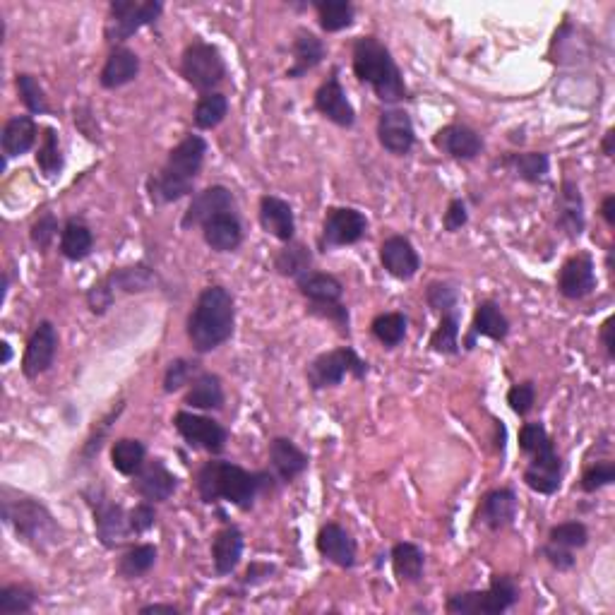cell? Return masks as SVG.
Segmentation results:
<instances>
[{
    "label": "cell",
    "mask_w": 615,
    "mask_h": 615,
    "mask_svg": "<svg viewBox=\"0 0 615 615\" xmlns=\"http://www.w3.org/2000/svg\"><path fill=\"white\" fill-rule=\"evenodd\" d=\"M243 534L238 527H224L222 531H217L212 541V560H214V570L217 575H231L236 570L238 563H241L243 555Z\"/></svg>",
    "instance_id": "33"
},
{
    "label": "cell",
    "mask_w": 615,
    "mask_h": 615,
    "mask_svg": "<svg viewBox=\"0 0 615 615\" xmlns=\"http://www.w3.org/2000/svg\"><path fill=\"white\" fill-rule=\"evenodd\" d=\"M274 572V567L272 565H267V563H253L246 570V577H243V584H260V582H265L267 577H270Z\"/></svg>",
    "instance_id": "59"
},
{
    "label": "cell",
    "mask_w": 615,
    "mask_h": 615,
    "mask_svg": "<svg viewBox=\"0 0 615 615\" xmlns=\"http://www.w3.org/2000/svg\"><path fill=\"white\" fill-rule=\"evenodd\" d=\"M555 212H558L555 224H558L560 231H565L570 238L582 236L587 222H584V200H582V193H579L577 183L563 181V185H560L558 200H555Z\"/></svg>",
    "instance_id": "27"
},
{
    "label": "cell",
    "mask_w": 615,
    "mask_h": 615,
    "mask_svg": "<svg viewBox=\"0 0 615 615\" xmlns=\"http://www.w3.org/2000/svg\"><path fill=\"white\" fill-rule=\"evenodd\" d=\"M601 344H603V349H606L608 358H613L615 356V349H613V318H608L601 325Z\"/></svg>",
    "instance_id": "60"
},
{
    "label": "cell",
    "mask_w": 615,
    "mask_h": 615,
    "mask_svg": "<svg viewBox=\"0 0 615 615\" xmlns=\"http://www.w3.org/2000/svg\"><path fill=\"white\" fill-rule=\"evenodd\" d=\"M226 113H229V99L222 92H210L197 99L193 121L200 130H212L224 121Z\"/></svg>",
    "instance_id": "41"
},
{
    "label": "cell",
    "mask_w": 615,
    "mask_h": 615,
    "mask_svg": "<svg viewBox=\"0 0 615 615\" xmlns=\"http://www.w3.org/2000/svg\"><path fill=\"white\" fill-rule=\"evenodd\" d=\"M406 325H409V322H406L404 313H382L373 320L370 332H373V337L378 339L382 346L394 349V346H399L404 342Z\"/></svg>",
    "instance_id": "44"
},
{
    "label": "cell",
    "mask_w": 615,
    "mask_h": 615,
    "mask_svg": "<svg viewBox=\"0 0 615 615\" xmlns=\"http://www.w3.org/2000/svg\"><path fill=\"white\" fill-rule=\"evenodd\" d=\"M185 404L200 411H219L224 406V387L219 375L200 373L185 394Z\"/></svg>",
    "instance_id": "36"
},
{
    "label": "cell",
    "mask_w": 615,
    "mask_h": 615,
    "mask_svg": "<svg viewBox=\"0 0 615 615\" xmlns=\"http://www.w3.org/2000/svg\"><path fill=\"white\" fill-rule=\"evenodd\" d=\"M308 310L322 320H330L342 334H349V310L342 303H310Z\"/></svg>",
    "instance_id": "54"
},
{
    "label": "cell",
    "mask_w": 615,
    "mask_h": 615,
    "mask_svg": "<svg viewBox=\"0 0 615 615\" xmlns=\"http://www.w3.org/2000/svg\"><path fill=\"white\" fill-rule=\"evenodd\" d=\"M128 522L133 534H145V531L152 529L154 522H157V512H154L152 503H140L128 512Z\"/></svg>",
    "instance_id": "56"
},
{
    "label": "cell",
    "mask_w": 615,
    "mask_h": 615,
    "mask_svg": "<svg viewBox=\"0 0 615 615\" xmlns=\"http://www.w3.org/2000/svg\"><path fill=\"white\" fill-rule=\"evenodd\" d=\"M431 349L435 354L455 356L459 351V313H450L440 318L438 330L431 334Z\"/></svg>",
    "instance_id": "47"
},
{
    "label": "cell",
    "mask_w": 615,
    "mask_h": 615,
    "mask_svg": "<svg viewBox=\"0 0 615 615\" xmlns=\"http://www.w3.org/2000/svg\"><path fill=\"white\" fill-rule=\"evenodd\" d=\"M260 224L267 234L279 238L282 243H291L296 234V217L291 205L282 197L265 195L260 200Z\"/></svg>",
    "instance_id": "25"
},
{
    "label": "cell",
    "mask_w": 615,
    "mask_h": 615,
    "mask_svg": "<svg viewBox=\"0 0 615 615\" xmlns=\"http://www.w3.org/2000/svg\"><path fill=\"white\" fill-rule=\"evenodd\" d=\"M368 231V219L366 214L354 210V207H332L325 214V222H322V236H320V248H342V246H354L361 241Z\"/></svg>",
    "instance_id": "12"
},
{
    "label": "cell",
    "mask_w": 615,
    "mask_h": 615,
    "mask_svg": "<svg viewBox=\"0 0 615 615\" xmlns=\"http://www.w3.org/2000/svg\"><path fill=\"white\" fill-rule=\"evenodd\" d=\"M315 109H318L327 121H332L339 128H354L356 111L351 106L349 97H346L342 82H339V73L332 70V75L315 92Z\"/></svg>",
    "instance_id": "18"
},
{
    "label": "cell",
    "mask_w": 615,
    "mask_h": 615,
    "mask_svg": "<svg viewBox=\"0 0 615 615\" xmlns=\"http://www.w3.org/2000/svg\"><path fill=\"white\" fill-rule=\"evenodd\" d=\"M291 51H294V65L286 70V77H289V80H298V77H303L313 68H318V65L325 61L327 53L322 39L315 37L313 32H308V29H298L294 44H291Z\"/></svg>",
    "instance_id": "31"
},
{
    "label": "cell",
    "mask_w": 615,
    "mask_h": 615,
    "mask_svg": "<svg viewBox=\"0 0 615 615\" xmlns=\"http://www.w3.org/2000/svg\"><path fill=\"white\" fill-rule=\"evenodd\" d=\"M548 543L567 548V551H575V548H584L589 543V531L582 522H563L558 527L551 529L548 534Z\"/></svg>",
    "instance_id": "50"
},
{
    "label": "cell",
    "mask_w": 615,
    "mask_h": 615,
    "mask_svg": "<svg viewBox=\"0 0 615 615\" xmlns=\"http://www.w3.org/2000/svg\"><path fill=\"white\" fill-rule=\"evenodd\" d=\"M234 296L224 286H207L188 315V339L197 354L219 349L234 334Z\"/></svg>",
    "instance_id": "3"
},
{
    "label": "cell",
    "mask_w": 615,
    "mask_h": 615,
    "mask_svg": "<svg viewBox=\"0 0 615 615\" xmlns=\"http://www.w3.org/2000/svg\"><path fill=\"white\" fill-rule=\"evenodd\" d=\"M173 426L193 450H205L210 455H219L226 447V440H229V433H226L222 423L200 414H190V411H178L173 416Z\"/></svg>",
    "instance_id": "13"
},
{
    "label": "cell",
    "mask_w": 615,
    "mask_h": 615,
    "mask_svg": "<svg viewBox=\"0 0 615 615\" xmlns=\"http://www.w3.org/2000/svg\"><path fill=\"white\" fill-rule=\"evenodd\" d=\"M596 289V270L594 260L589 253H577L565 262L558 274V291L560 296L570 301H582Z\"/></svg>",
    "instance_id": "19"
},
{
    "label": "cell",
    "mask_w": 615,
    "mask_h": 615,
    "mask_svg": "<svg viewBox=\"0 0 615 615\" xmlns=\"http://www.w3.org/2000/svg\"><path fill=\"white\" fill-rule=\"evenodd\" d=\"M519 601V587L515 577L493 575L491 587L486 591H464L452 594L445 608L452 615H500L510 611Z\"/></svg>",
    "instance_id": "7"
},
{
    "label": "cell",
    "mask_w": 615,
    "mask_h": 615,
    "mask_svg": "<svg viewBox=\"0 0 615 615\" xmlns=\"http://www.w3.org/2000/svg\"><path fill=\"white\" fill-rule=\"evenodd\" d=\"M157 277L149 270L147 265H135V267H123V270H113L106 274L104 279H99L92 289L87 291V306L92 313L104 315L106 310L113 306V298L116 291H128V294H137V291L152 289Z\"/></svg>",
    "instance_id": "11"
},
{
    "label": "cell",
    "mask_w": 615,
    "mask_h": 615,
    "mask_svg": "<svg viewBox=\"0 0 615 615\" xmlns=\"http://www.w3.org/2000/svg\"><path fill=\"white\" fill-rule=\"evenodd\" d=\"M140 613L142 615H147V613H173V615H176L178 608L169 606V603H149V606L140 608Z\"/></svg>",
    "instance_id": "62"
},
{
    "label": "cell",
    "mask_w": 615,
    "mask_h": 615,
    "mask_svg": "<svg viewBox=\"0 0 615 615\" xmlns=\"http://www.w3.org/2000/svg\"><path fill=\"white\" fill-rule=\"evenodd\" d=\"M37 166L46 178H56L63 171L61 145H58V133L53 128H44V135H41Z\"/></svg>",
    "instance_id": "45"
},
{
    "label": "cell",
    "mask_w": 615,
    "mask_h": 615,
    "mask_svg": "<svg viewBox=\"0 0 615 615\" xmlns=\"http://www.w3.org/2000/svg\"><path fill=\"white\" fill-rule=\"evenodd\" d=\"M161 13H164V3H159V0H145V3L113 0L109 8V20H106L104 27V37L109 44L121 46L123 41H128L142 27L157 22Z\"/></svg>",
    "instance_id": "10"
},
{
    "label": "cell",
    "mask_w": 615,
    "mask_h": 615,
    "mask_svg": "<svg viewBox=\"0 0 615 615\" xmlns=\"http://www.w3.org/2000/svg\"><path fill=\"white\" fill-rule=\"evenodd\" d=\"M202 236L205 243L214 253H234V250L243 243V226L236 212L219 214L202 226Z\"/></svg>",
    "instance_id": "30"
},
{
    "label": "cell",
    "mask_w": 615,
    "mask_h": 615,
    "mask_svg": "<svg viewBox=\"0 0 615 615\" xmlns=\"http://www.w3.org/2000/svg\"><path fill=\"white\" fill-rule=\"evenodd\" d=\"M15 85H17V94H20L22 104L27 106L29 113H49L51 111L49 99H46L44 87L39 85L37 77L29 73H22V75H17Z\"/></svg>",
    "instance_id": "48"
},
{
    "label": "cell",
    "mask_w": 615,
    "mask_h": 615,
    "mask_svg": "<svg viewBox=\"0 0 615 615\" xmlns=\"http://www.w3.org/2000/svg\"><path fill=\"white\" fill-rule=\"evenodd\" d=\"M322 558H327L342 570H351L356 565V541L351 534L339 524H325L318 531V541H315Z\"/></svg>",
    "instance_id": "23"
},
{
    "label": "cell",
    "mask_w": 615,
    "mask_h": 615,
    "mask_svg": "<svg viewBox=\"0 0 615 615\" xmlns=\"http://www.w3.org/2000/svg\"><path fill=\"white\" fill-rule=\"evenodd\" d=\"M154 563H157V546H152V543H140V546H133L130 551H125L121 555L116 570L123 579H137L147 575V572L154 567Z\"/></svg>",
    "instance_id": "40"
},
{
    "label": "cell",
    "mask_w": 615,
    "mask_h": 615,
    "mask_svg": "<svg viewBox=\"0 0 615 615\" xmlns=\"http://www.w3.org/2000/svg\"><path fill=\"white\" fill-rule=\"evenodd\" d=\"M426 301L435 313L450 315V313H459V301H462V298H459V289L455 284L433 282L426 291Z\"/></svg>",
    "instance_id": "49"
},
{
    "label": "cell",
    "mask_w": 615,
    "mask_h": 615,
    "mask_svg": "<svg viewBox=\"0 0 615 615\" xmlns=\"http://www.w3.org/2000/svg\"><path fill=\"white\" fill-rule=\"evenodd\" d=\"M140 75V58L128 46H113L104 68H101L99 82L104 89H118L130 85Z\"/></svg>",
    "instance_id": "28"
},
{
    "label": "cell",
    "mask_w": 615,
    "mask_h": 615,
    "mask_svg": "<svg viewBox=\"0 0 615 615\" xmlns=\"http://www.w3.org/2000/svg\"><path fill=\"white\" fill-rule=\"evenodd\" d=\"M207 142L200 135H188L169 152L159 173L149 176L147 193L154 205H169L193 193V185L205 164Z\"/></svg>",
    "instance_id": "2"
},
{
    "label": "cell",
    "mask_w": 615,
    "mask_h": 615,
    "mask_svg": "<svg viewBox=\"0 0 615 615\" xmlns=\"http://www.w3.org/2000/svg\"><path fill=\"white\" fill-rule=\"evenodd\" d=\"M392 558V570L397 575L399 582L404 584H416L421 582L423 570H426V553L421 551L416 543H397L390 553Z\"/></svg>",
    "instance_id": "35"
},
{
    "label": "cell",
    "mask_w": 615,
    "mask_h": 615,
    "mask_svg": "<svg viewBox=\"0 0 615 615\" xmlns=\"http://www.w3.org/2000/svg\"><path fill=\"white\" fill-rule=\"evenodd\" d=\"M94 248L92 229L82 219H68L61 231V253L68 260L80 262L89 258Z\"/></svg>",
    "instance_id": "37"
},
{
    "label": "cell",
    "mask_w": 615,
    "mask_h": 615,
    "mask_svg": "<svg viewBox=\"0 0 615 615\" xmlns=\"http://www.w3.org/2000/svg\"><path fill=\"white\" fill-rule=\"evenodd\" d=\"M354 73L361 82L373 87L375 97L385 104H397L406 99L404 75L390 49L375 37H361L354 41Z\"/></svg>",
    "instance_id": "4"
},
{
    "label": "cell",
    "mask_w": 615,
    "mask_h": 615,
    "mask_svg": "<svg viewBox=\"0 0 615 615\" xmlns=\"http://www.w3.org/2000/svg\"><path fill=\"white\" fill-rule=\"evenodd\" d=\"M380 265L385 267L387 274L394 279L409 282L421 270V258L416 253L414 243L404 236H390L382 241L380 246Z\"/></svg>",
    "instance_id": "20"
},
{
    "label": "cell",
    "mask_w": 615,
    "mask_h": 615,
    "mask_svg": "<svg viewBox=\"0 0 615 615\" xmlns=\"http://www.w3.org/2000/svg\"><path fill=\"white\" fill-rule=\"evenodd\" d=\"M3 522L20 536L27 546L44 551V548L53 546L61 541V527L53 519L49 507L39 503L37 498L29 495H20L10 488H3Z\"/></svg>",
    "instance_id": "5"
},
{
    "label": "cell",
    "mask_w": 615,
    "mask_h": 615,
    "mask_svg": "<svg viewBox=\"0 0 615 615\" xmlns=\"http://www.w3.org/2000/svg\"><path fill=\"white\" fill-rule=\"evenodd\" d=\"M433 145L443 154H447V157L462 161L476 159L483 152L481 135L476 133L474 128H469V125H459V123L440 128L433 137Z\"/></svg>",
    "instance_id": "22"
},
{
    "label": "cell",
    "mask_w": 615,
    "mask_h": 615,
    "mask_svg": "<svg viewBox=\"0 0 615 615\" xmlns=\"http://www.w3.org/2000/svg\"><path fill=\"white\" fill-rule=\"evenodd\" d=\"M313 8L318 10L320 27L330 34L351 27L356 15L354 5L346 3V0H320V3H313Z\"/></svg>",
    "instance_id": "42"
},
{
    "label": "cell",
    "mask_w": 615,
    "mask_h": 615,
    "mask_svg": "<svg viewBox=\"0 0 615 615\" xmlns=\"http://www.w3.org/2000/svg\"><path fill=\"white\" fill-rule=\"evenodd\" d=\"M601 217L606 219L608 226H615V195H606L601 205Z\"/></svg>",
    "instance_id": "61"
},
{
    "label": "cell",
    "mask_w": 615,
    "mask_h": 615,
    "mask_svg": "<svg viewBox=\"0 0 615 615\" xmlns=\"http://www.w3.org/2000/svg\"><path fill=\"white\" fill-rule=\"evenodd\" d=\"M197 366L193 361H188V358H176V361L169 363V368H166L164 373V392H178L181 387L190 385V380L195 378Z\"/></svg>",
    "instance_id": "51"
},
{
    "label": "cell",
    "mask_w": 615,
    "mask_h": 615,
    "mask_svg": "<svg viewBox=\"0 0 615 615\" xmlns=\"http://www.w3.org/2000/svg\"><path fill=\"white\" fill-rule=\"evenodd\" d=\"M176 476L166 469V464L161 459H152L145 462V467L135 474L133 491L145 498L147 503H166L173 493H176Z\"/></svg>",
    "instance_id": "21"
},
{
    "label": "cell",
    "mask_w": 615,
    "mask_h": 615,
    "mask_svg": "<svg viewBox=\"0 0 615 615\" xmlns=\"http://www.w3.org/2000/svg\"><path fill=\"white\" fill-rule=\"evenodd\" d=\"M310 250L303 246V243H286V248H282L274 258V267L282 277H291L296 282L301 274L310 272Z\"/></svg>",
    "instance_id": "43"
},
{
    "label": "cell",
    "mask_w": 615,
    "mask_h": 615,
    "mask_svg": "<svg viewBox=\"0 0 615 615\" xmlns=\"http://www.w3.org/2000/svg\"><path fill=\"white\" fill-rule=\"evenodd\" d=\"M145 459H147V447L145 443H140V440L121 438L111 447L113 469L123 476H135L137 471L145 467Z\"/></svg>",
    "instance_id": "39"
},
{
    "label": "cell",
    "mask_w": 615,
    "mask_h": 615,
    "mask_svg": "<svg viewBox=\"0 0 615 615\" xmlns=\"http://www.w3.org/2000/svg\"><path fill=\"white\" fill-rule=\"evenodd\" d=\"M32 243L39 250H46L53 243V238L58 236V219L51 212H46L44 217H39V222L32 226Z\"/></svg>",
    "instance_id": "55"
},
{
    "label": "cell",
    "mask_w": 615,
    "mask_h": 615,
    "mask_svg": "<svg viewBox=\"0 0 615 615\" xmlns=\"http://www.w3.org/2000/svg\"><path fill=\"white\" fill-rule=\"evenodd\" d=\"M10 358H13V349H10L8 342H3V366H8Z\"/></svg>",
    "instance_id": "64"
},
{
    "label": "cell",
    "mask_w": 615,
    "mask_h": 615,
    "mask_svg": "<svg viewBox=\"0 0 615 615\" xmlns=\"http://www.w3.org/2000/svg\"><path fill=\"white\" fill-rule=\"evenodd\" d=\"M349 375L356 380H363L368 375V363L363 361L351 346H342V349L320 354L306 370L308 385L313 387V390L342 385L344 378H349Z\"/></svg>",
    "instance_id": "9"
},
{
    "label": "cell",
    "mask_w": 615,
    "mask_h": 615,
    "mask_svg": "<svg viewBox=\"0 0 615 615\" xmlns=\"http://www.w3.org/2000/svg\"><path fill=\"white\" fill-rule=\"evenodd\" d=\"M615 481V464L613 462H596L594 467H589L582 476V491L584 493H596L601 488L611 486Z\"/></svg>",
    "instance_id": "52"
},
{
    "label": "cell",
    "mask_w": 615,
    "mask_h": 615,
    "mask_svg": "<svg viewBox=\"0 0 615 615\" xmlns=\"http://www.w3.org/2000/svg\"><path fill=\"white\" fill-rule=\"evenodd\" d=\"M181 75L197 92L210 94L224 82L226 63L217 46L195 39L185 46L181 56Z\"/></svg>",
    "instance_id": "8"
},
{
    "label": "cell",
    "mask_w": 615,
    "mask_h": 615,
    "mask_svg": "<svg viewBox=\"0 0 615 615\" xmlns=\"http://www.w3.org/2000/svg\"><path fill=\"white\" fill-rule=\"evenodd\" d=\"M543 558H546L558 572H567L575 567V555H572V551L555 546V543H546V546H543Z\"/></svg>",
    "instance_id": "58"
},
{
    "label": "cell",
    "mask_w": 615,
    "mask_h": 615,
    "mask_svg": "<svg viewBox=\"0 0 615 615\" xmlns=\"http://www.w3.org/2000/svg\"><path fill=\"white\" fill-rule=\"evenodd\" d=\"M272 481L274 476L267 471H248L224 459H214L197 471V493L207 505L224 500L238 510H250Z\"/></svg>",
    "instance_id": "1"
},
{
    "label": "cell",
    "mask_w": 615,
    "mask_h": 615,
    "mask_svg": "<svg viewBox=\"0 0 615 615\" xmlns=\"http://www.w3.org/2000/svg\"><path fill=\"white\" fill-rule=\"evenodd\" d=\"M229 212H236L234 193H231L229 188H224V185H212V188H205L202 193L193 197V202H190L188 210L183 214L181 226L183 229L205 226L210 219Z\"/></svg>",
    "instance_id": "16"
},
{
    "label": "cell",
    "mask_w": 615,
    "mask_h": 615,
    "mask_svg": "<svg viewBox=\"0 0 615 615\" xmlns=\"http://www.w3.org/2000/svg\"><path fill=\"white\" fill-rule=\"evenodd\" d=\"M39 128L32 116H13L5 123L3 135H0V147H3L5 159H15L27 154L37 142Z\"/></svg>",
    "instance_id": "32"
},
{
    "label": "cell",
    "mask_w": 615,
    "mask_h": 615,
    "mask_svg": "<svg viewBox=\"0 0 615 615\" xmlns=\"http://www.w3.org/2000/svg\"><path fill=\"white\" fill-rule=\"evenodd\" d=\"M378 140L382 149L394 154V157H404L416 145V130L411 123V116L402 109H387L378 118Z\"/></svg>",
    "instance_id": "17"
},
{
    "label": "cell",
    "mask_w": 615,
    "mask_h": 615,
    "mask_svg": "<svg viewBox=\"0 0 615 615\" xmlns=\"http://www.w3.org/2000/svg\"><path fill=\"white\" fill-rule=\"evenodd\" d=\"M270 464L274 476L282 483L296 481L308 469L310 459L306 452L289 438H274L270 443Z\"/></svg>",
    "instance_id": "26"
},
{
    "label": "cell",
    "mask_w": 615,
    "mask_h": 615,
    "mask_svg": "<svg viewBox=\"0 0 615 615\" xmlns=\"http://www.w3.org/2000/svg\"><path fill=\"white\" fill-rule=\"evenodd\" d=\"M56 354H58L56 325L49 320L39 322L37 330L32 332V337H29L27 342L25 358H22V373H25V378L34 380L39 378V375H44L46 370L53 366V361H56Z\"/></svg>",
    "instance_id": "15"
},
{
    "label": "cell",
    "mask_w": 615,
    "mask_h": 615,
    "mask_svg": "<svg viewBox=\"0 0 615 615\" xmlns=\"http://www.w3.org/2000/svg\"><path fill=\"white\" fill-rule=\"evenodd\" d=\"M469 222V212H467V205H464L462 200H452L450 205H447V212L443 217V226L445 231H450V234H457L462 226H467Z\"/></svg>",
    "instance_id": "57"
},
{
    "label": "cell",
    "mask_w": 615,
    "mask_h": 615,
    "mask_svg": "<svg viewBox=\"0 0 615 615\" xmlns=\"http://www.w3.org/2000/svg\"><path fill=\"white\" fill-rule=\"evenodd\" d=\"M298 291L308 298L310 303H339L344 294V286L334 274L327 272H306L296 279Z\"/></svg>",
    "instance_id": "34"
},
{
    "label": "cell",
    "mask_w": 615,
    "mask_h": 615,
    "mask_svg": "<svg viewBox=\"0 0 615 615\" xmlns=\"http://www.w3.org/2000/svg\"><path fill=\"white\" fill-rule=\"evenodd\" d=\"M507 334H510V320L505 318V313L500 310L498 303L483 301L476 306L474 322H471V332L464 344H467V349H471L479 337L493 339V342H503Z\"/></svg>",
    "instance_id": "29"
},
{
    "label": "cell",
    "mask_w": 615,
    "mask_h": 615,
    "mask_svg": "<svg viewBox=\"0 0 615 615\" xmlns=\"http://www.w3.org/2000/svg\"><path fill=\"white\" fill-rule=\"evenodd\" d=\"M479 522L491 531H500L510 527L517 517V495L510 488H495L483 495L479 512H476Z\"/></svg>",
    "instance_id": "24"
},
{
    "label": "cell",
    "mask_w": 615,
    "mask_h": 615,
    "mask_svg": "<svg viewBox=\"0 0 615 615\" xmlns=\"http://www.w3.org/2000/svg\"><path fill=\"white\" fill-rule=\"evenodd\" d=\"M519 450L529 457L524 483L531 491L541 495H553L558 491L560 476H563V459L555 452V443L543 423H524L519 431Z\"/></svg>",
    "instance_id": "6"
},
{
    "label": "cell",
    "mask_w": 615,
    "mask_h": 615,
    "mask_svg": "<svg viewBox=\"0 0 615 615\" xmlns=\"http://www.w3.org/2000/svg\"><path fill=\"white\" fill-rule=\"evenodd\" d=\"M536 402V387L534 382H519V385L510 387V392H507V404H510V409L515 411L517 416H527L531 409H534Z\"/></svg>",
    "instance_id": "53"
},
{
    "label": "cell",
    "mask_w": 615,
    "mask_h": 615,
    "mask_svg": "<svg viewBox=\"0 0 615 615\" xmlns=\"http://www.w3.org/2000/svg\"><path fill=\"white\" fill-rule=\"evenodd\" d=\"M503 166L510 173H515L519 181L527 183H541L548 176V154L543 152H527V154H507L503 159Z\"/></svg>",
    "instance_id": "38"
},
{
    "label": "cell",
    "mask_w": 615,
    "mask_h": 615,
    "mask_svg": "<svg viewBox=\"0 0 615 615\" xmlns=\"http://www.w3.org/2000/svg\"><path fill=\"white\" fill-rule=\"evenodd\" d=\"M94 510V529H97V539L104 548H121L128 536L133 534L130 531L128 522V512L123 510L118 503H111L104 493H99L97 498L89 500Z\"/></svg>",
    "instance_id": "14"
},
{
    "label": "cell",
    "mask_w": 615,
    "mask_h": 615,
    "mask_svg": "<svg viewBox=\"0 0 615 615\" xmlns=\"http://www.w3.org/2000/svg\"><path fill=\"white\" fill-rule=\"evenodd\" d=\"M34 603H37V591L29 589L27 584H10L0 589V615L29 613Z\"/></svg>",
    "instance_id": "46"
},
{
    "label": "cell",
    "mask_w": 615,
    "mask_h": 615,
    "mask_svg": "<svg viewBox=\"0 0 615 615\" xmlns=\"http://www.w3.org/2000/svg\"><path fill=\"white\" fill-rule=\"evenodd\" d=\"M613 140H615V130L611 128L606 135H603V142H601V149L606 157H613Z\"/></svg>",
    "instance_id": "63"
}]
</instances>
